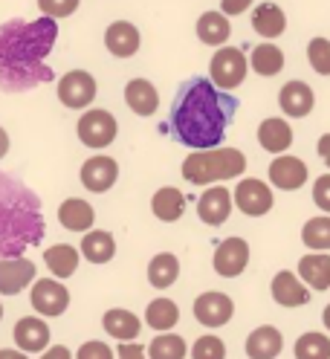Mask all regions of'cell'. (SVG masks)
Returning <instances> with one entry per match:
<instances>
[{
    "label": "cell",
    "instance_id": "25",
    "mask_svg": "<svg viewBox=\"0 0 330 359\" xmlns=\"http://www.w3.org/2000/svg\"><path fill=\"white\" fill-rule=\"evenodd\" d=\"M151 212L157 220L163 223H177L186 212V197L180 189H174V186H163L160 191H153L151 197Z\"/></svg>",
    "mask_w": 330,
    "mask_h": 359
},
{
    "label": "cell",
    "instance_id": "7",
    "mask_svg": "<svg viewBox=\"0 0 330 359\" xmlns=\"http://www.w3.org/2000/svg\"><path fill=\"white\" fill-rule=\"evenodd\" d=\"M76 133H78V140H81L87 148H107L110 142L116 140L119 122H116L114 114H107V110L90 107V110H87V114L78 119Z\"/></svg>",
    "mask_w": 330,
    "mask_h": 359
},
{
    "label": "cell",
    "instance_id": "22",
    "mask_svg": "<svg viewBox=\"0 0 330 359\" xmlns=\"http://www.w3.org/2000/svg\"><path fill=\"white\" fill-rule=\"evenodd\" d=\"M125 104L137 116H153L160 107V93L148 79H130L125 84Z\"/></svg>",
    "mask_w": 330,
    "mask_h": 359
},
{
    "label": "cell",
    "instance_id": "3",
    "mask_svg": "<svg viewBox=\"0 0 330 359\" xmlns=\"http://www.w3.org/2000/svg\"><path fill=\"white\" fill-rule=\"evenodd\" d=\"M43 235L38 200L20 183L0 174V258H20Z\"/></svg>",
    "mask_w": 330,
    "mask_h": 359
},
{
    "label": "cell",
    "instance_id": "44",
    "mask_svg": "<svg viewBox=\"0 0 330 359\" xmlns=\"http://www.w3.org/2000/svg\"><path fill=\"white\" fill-rule=\"evenodd\" d=\"M41 359H76V353H70L64 345H50L47 351L41 353Z\"/></svg>",
    "mask_w": 330,
    "mask_h": 359
},
{
    "label": "cell",
    "instance_id": "5",
    "mask_svg": "<svg viewBox=\"0 0 330 359\" xmlns=\"http://www.w3.org/2000/svg\"><path fill=\"white\" fill-rule=\"evenodd\" d=\"M247 70H249V61L244 55V50L238 47H220L214 55H212V64H209V79L217 90H235L244 84L247 79Z\"/></svg>",
    "mask_w": 330,
    "mask_h": 359
},
{
    "label": "cell",
    "instance_id": "17",
    "mask_svg": "<svg viewBox=\"0 0 330 359\" xmlns=\"http://www.w3.org/2000/svg\"><path fill=\"white\" fill-rule=\"evenodd\" d=\"M270 183L281 191H296L307 183V165L298 156L290 154H281L270 163Z\"/></svg>",
    "mask_w": 330,
    "mask_h": 359
},
{
    "label": "cell",
    "instance_id": "43",
    "mask_svg": "<svg viewBox=\"0 0 330 359\" xmlns=\"http://www.w3.org/2000/svg\"><path fill=\"white\" fill-rule=\"evenodd\" d=\"M249 6H252V0H220V12H224L226 18H232V15H244Z\"/></svg>",
    "mask_w": 330,
    "mask_h": 359
},
{
    "label": "cell",
    "instance_id": "1",
    "mask_svg": "<svg viewBox=\"0 0 330 359\" xmlns=\"http://www.w3.org/2000/svg\"><path fill=\"white\" fill-rule=\"evenodd\" d=\"M238 99L212 84V79L194 76L180 84L171 104V133L191 151L220 148L235 119Z\"/></svg>",
    "mask_w": 330,
    "mask_h": 359
},
{
    "label": "cell",
    "instance_id": "30",
    "mask_svg": "<svg viewBox=\"0 0 330 359\" xmlns=\"http://www.w3.org/2000/svg\"><path fill=\"white\" fill-rule=\"evenodd\" d=\"M232 35V24L224 12H203L197 18V38L209 47H220V43H226Z\"/></svg>",
    "mask_w": 330,
    "mask_h": 359
},
{
    "label": "cell",
    "instance_id": "18",
    "mask_svg": "<svg viewBox=\"0 0 330 359\" xmlns=\"http://www.w3.org/2000/svg\"><path fill=\"white\" fill-rule=\"evenodd\" d=\"M278 104H281V110L287 116L304 119L316 104V93H313V87L304 84V81H287L281 87V93H278Z\"/></svg>",
    "mask_w": 330,
    "mask_h": 359
},
{
    "label": "cell",
    "instance_id": "36",
    "mask_svg": "<svg viewBox=\"0 0 330 359\" xmlns=\"http://www.w3.org/2000/svg\"><path fill=\"white\" fill-rule=\"evenodd\" d=\"M301 241L307 250L313 252H327L330 250V215H319V217H310L301 226Z\"/></svg>",
    "mask_w": 330,
    "mask_h": 359
},
{
    "label": "cell",
    "instance_id": "40",
    "mask_svg": "<svg viewBox=\"0 0 330 359\" xmlns=\"http://www.w3.org/2000/svg\"><path fill=\"white\" fill-rule=\"evenodd\" d=\"M114 348H110L107 342H99V339H90L84 342L78 351H76V359H114Z\"/></svg>",
    "mask_w": 330,
    "mask_h": 359
},
{
    "label": "cell",
    "instance_id": "21",
    "mask_svg": "<svg viewBox=\"0 0 330 359\" xmlns=\"http://www.w3.org/2000/svg\"><path fill=\"white\" fill-rule=\"evenodd\" d=\"M102 327L107 336H114L119 342H137V336L142 333V319L125 307H114L102 316Z\"/></svg>",
    "mask_w": 330,
    "mask_h": 359
},
{
    "label": "cell",
    "instance_id": "11",
    "mask_svg": "<svg viewBox=\"0 0 330 359\" xmlns=\"http://www.w3.org/2000/svg\"><path fill=\"white\" fill-rule=\"evenodd\" d=\"M194 319L203 327H224L232 322L235 316V302L226 293H217V290H209V293H200L194 299Z\"/></svg>",
    "mask_w": 330,
    "mask_h": 359
},
{
    "label": "cell",
    "instance_id": "46",
    "mask_svg": "<svg viewBox=\"0 0 330 359\" xmlns=\"http://www.w3.org/2000/svg\"><path fill=\"white\" fill-rule=\"evenodd\" d=\"M0 359H29L24 351H12V348H4L0 351Z\"/></svg>",
    "mask_w": 330,
    "mask_h": 359
},
{
    "label": "cell",
    "instance_id": "31",
    "mask_svg": "<svg viewBox=\"0 0 330 359\" xmlns=\"http://www.w3.org/2000/svg\"><path fill=\"white\" fill-rule=\"evenodd\" d=\"M177 278H180V261H177V255H174V252H160V255L151 258V264H148V281H151V287L168 290Z\"/></svg>",
    "mask_w": 330,
    "mask_h": 359
},
{
    "label": "cell",
    "instance_id": "12",
    "mask_svg": "<svg viewBox=\"0 0 330 359\" xmlns=\"http://www.w3.org/2000/svg\"><path fill=\"white\" fill-rule=\"evenodd\" d=\"M78 177H81V186L87 191L104 194V191H110V189L116 186V180H119V163L114 160V156H104V154L90 156V160L81 165Z\"/></svg>",
    "mask_w": 330,
    "mask_h": 359
},
{
    "label": "cell",
    "instance_id": "45",
    "mask_svg": "<svg viewBox=\"0 0 330 359\" xmlns=\"http://www.w3.org/2000/svg\"><path fill=\"white\" fill-rule=\"evenodd\" d=\"M316 151H319V156H322V160H324V165L330 168V133H324V137L319 140Z\"/></svg>",
    "mask_w": 330,
    "mask_h": 359
},
{
    "label": "cell",
    "instance_id": "29",
    "mask_svg": "<svg viewBox=\"0 0 330 359\" xmlns=\"http://www.w3.org/2000/svg\"><path fill=\"white\" fill-rule=\"evenodd\" d=\"M78 252L90 264H107V261H114V255H116V241L104 229H90L81 238V250Z\"/></svg>",
    "mask_w": 330,
    "mask_h": 359
},
{
    "label": "cell",
    "instance_id": "33",
    "mask_svg": "<svg viewBox=\"0 0 330 359\" xmlns=\"http://www.w3.org/2000/svg\"><path fill=\"white\" fill-rule=\"evenodd\" d=\"M188 345L180 333H157L148 345V359H186Z\"/></svg>",
    "mask_w": 330,
    "mask_h": 359
},
{
    "label": "cell",
    "instance_id": "42",
    "mask_svg": "<svg viewBox=\"0 0 330 359\" xmlns=\"http://www.w3.org/2000/svg\"><path fill=\"white\" fill-rule=\"evenodd\" d=\"M116 359H148V348H142L139 342H119Z\"/></svg>",
    "mask_w": 330,
    "mask_h": 359
},
{
    "label": "cell",
    "instance_id": "14",
    "mask_svg": "<svg viewBox=\"0 0 330 359\" xmlns=\"http://www.w3.org/2000/svg\"><path fill=\"white\" fill-rule=\"evenodd\" d=\"M12 336H15V345L24 351V353H41L50 348V325L43 322L41 316H24L18 319L15 327H12Z\"/></svg>",
    "mask_w": 330,
    "mask_h": 359
},
{
    "label": "cell",
    "instance_id": "37",
    "mask_svg": "<svg viewBox=\"0 0 330 359\" xmlns=\"http://www.w3.org/2000/svg\"><path fill=\"white\" fill-rule=\"evenodd\" d=\"M188 356H191V359H226V345H224V339H220V336L206 333V336H200V339L191 345Z\"/></svg>",
    "mask_w": 330,
    "mask_h": 359
},
{
    "label": "cell",
    "instance_id": "2",
    "mask_svg": "<svg viewBox=\"0 0 330 359\" xmlns=\"http://www.w3.org/2000/svg\"><path fill=\"white\" fill-rule=\"evenodd\" d=\"M58 38L53 18L38 20H9L0 27V87L4 90H29L41 81H53L55 73L43 58L50 55Z\"/></svg>",
    "mask_w": 330,
    "mask_h": 359
},
{
    "label": "cell",
    "instance_id": "48",
    "mask_svg": "<svg viewBox=\"0 0 330 359\" xmlns=\"http://www.w3.org/2000/svg\"><path fill=\"white\" fill-rule=\"evenodd\" d=\"M322 322H324V327L330 330V304H327V307L322 310Z\"/></svg>",
    "mask_w": 330,
    "mask_h": 359
},
{
    "label": "cell",
    "instance_id": "49",
    "mask_svg": "<svg viewBox=\"0 0 330 359\" xmlns=\"http://www.w3.org/2000/svg\"><path fill=\"white\" fill-rule=\"evenodd\" d=\"M0 319H4V304H0Z\"/></svg>",
    "mask_w": 330,
    "mask_h": 359
},
{
    "label": "cell",
    "instance_id": "47",
    "mask_svg": "<svg viewBox=\"0 0 330 359\" xmlns=\"http://www.w3.org/2000/svg\"><path fill=\"white\" fill-rule=\"evenodd\" d=\"M9 154V133L0 128V160H4V156Z\"/></svg>",
    "mask_w": 330,
    "mask_h": 359
},
{
    "label": "cell",
    "instance_id": "23",
    "mask_svg": "<svg viewBox=\"0 0 330 359\" xmlns=\"http://www.w3.org/2000/svg\"><path fill=\"white\" fill-rule=\"evenodd\" d=\"M284 351V336L273 325H261L247 336V356L249 359H275Z\"/></svg>",
    "mask_w": 330,
    "mask_h": 359
},
{
    "label": "cell",
    "instance_id": "8",
    "mask_svg": "<svg viewBox=\"0 0 330 359\" xmlns=\"http://www.w3.org/2000/svg\"><path fill=\"white\" fill-rule=\"evenodd\" d=\"M96 79L87 70H70L58 79V102L70 110H84L96 99Z\"/></svg>",
    "mask_w": 330,
    "mask_h": 359
},
{
    "label": "cell",
    "instance_id": "13",
    "mask_svg": "<svg viewBox=\"0 0 330 359\" xmlns=\"http://www.w3.org/2000/svg\"><path fill=\"white\" fill-rule=\"evenodd\" d=\"M35 261L29 258H0V296H18L35 284Z\"/></svg>",
    "mask_w": 330,
    "mask_h": 359
},
{
    "label": "cell",
    "instance_id": "28",
    "mask_svg": "<svg viewBox=\"0 0 330 359\" xmlns=\"http://www.w3.org/2000/svg\"><path fill=\"white\" fill-rule=\"evenodd\" d=\"M252 29L261 38H270L273 41V38L284 35V29H287V15H284V9L275 6V4H261L252 12Z\"/></svg>",
    "mask_w": 330,
    "mask_h": 359
},
{
    "label": "cell",
    "instance_id": "19",
    "mask_svg": "<svg viewBox=\"0 0 330 359\" xmlns=\"http://www.w3.org/2000/svg\"><path fill=\"white\" fill-rule=\"evenodd\" d=\"M58 223L67 232H84L87 235L96 223V209L81 197H67L58 206Z\"/></svg>",
    "mask_w": 330,
    "mask_h": 359
},
{
    "label": "cell",
    "instance_id": "24",
    "mask_svg": "<svg viewBox=\"0 0 330 359\" xmlns=\"http://www.w3.org/2000/svg\"><path fill=\"white\" fill-rule=\"evenodd\" d=\"M258 142L263 151L270 154H284L290 145H293V128L287 119H278V116H270L258 125Z\"/></svg>",
    "mask_w": 330,
    "mask_h": 359
},
{
    "label": "cell",
    "instance_id": "32",
    "mask_svg": "<svg viewBox=\"0 0 330 359\" xmlns=\"http://www.w3.org/2000/svg\"><path fill=\"white\" fill-rule=\"evenodd\" d=\"M180 322V307L174 304L171 299H153L148 307H145V325L151 330H160V333H168L174 330Z\"/></svg>",
    "mask_w": 330,
    "mask_h": 359
},
{
    "label": "cell",
    "instance_id": "10",
    "mask_svg": "<svg viewBox=\"0 0 330 359\" xmlns=\"http://www.w3.org/2000/svg\"><path fill=\"white\" fill-rule=\"evenodd\" d=\"M212 266L220 278H238L249 266V243L244 238H226L217 243Z\"/></svg>",
    "mask_w": 330,
    "mask_h": 359
},
{
    "label": "cell",
    "instance_id": "26",
    "mask_svg": "<svg viewBox=\"0 0 330 359\" xmlns=\"http://www.w3.org/2000/svg\"><path fill=\"white\" fill-rule=\"evenodd\" d=\"M81 261V252L70 243H53L50 250H43V264L53 273V278H70L76 276Z\"/></svg>",
    "mask_w": 330,
    "mask_h": 359
},
{
    "label": "cell",
    "instance_id": "9",
    "mask_svg": "<svg viewBox=\"0 0 330 359\" xmlns=\"http://www.w3.org/2000/svg\"><path fill=\"white\" fill-rule=\"evenodd\" d=\"M232 200H235V206L244 215H249V217H263L273 209V203H275L273 189L263 183V180H255V177L240 180L235 194H232Z\"/></svg>",
    "mask_w": 330,
    "mask_h": 359
},
{
    "label": "cell",
    "instance_id": "39",
    "mask_svg": "<svg viewBox=\"0 0 330 359\" xmlns=\"http://www.w3.org/2000/svg\"><path fill=\"white\" fill-rule=\"evenodd\" d=\"M78 4H81V0H38L43 18H53V20L70 18V15L78 9Z\"/></svg>",
    "mask_w": 330,
    "mask_h": 359
},
{
    "label": "cell",
    "instance_id": "20",
    "mask_svg": "<svg viewBox=\"0 0 330 359\" xmlns=\"http://www.w3.org/2000/svg\"><path fill=\"white\" fill-rule=\"evenodd\" d=\"M139 29L130 24V20H116L104 29V47L110 50V55L116 58H130L139 50Z\"/></svg>",
    "mask_w": 330,
    "mask_h": 359
},
{
    "label": "cell",
    "instance_id": "15",
    "mask_svg": "<svg viewBox=\"0 0 330 359\" xmlns=\"http://www.w3.org/2000/svg\"><path fill=\"white\" fill-rule=\"evenodd\" d=\"M232 194L229 189L224 186H212L200 194V200H197V215H200V220L206 223V226H224V223L229 220L232 215Z\"/></svg>",
    "mask_w": 330,
    "mask_h": 359
},
{
    "label": "cell",
    "instance_id": "4",
    "mask_svg": "<svg viewBox=\"0 0 330 359\" xmlns=\"http://www.w3.org/2000/svg\"><path fill=\"white\" fill-rule=\"evenodd\" d=\"M247 171V156L238 148H212L191 151L183 160V177L191 186H209L220 180H232Z\"/></svg>",
    "mask_w": 330,
    "mask_h": 359
},
{
    "label": "cell",
    "instance_id": "16",
    "mask_svg": "<svg viewBox=\"0 0 330 359\" xmlns=\"http://www.w3.org/2000/svg\"><path fill=\"white\" fill-rule=\"evenodd\" d=\"M270 293H273L275 304H281V307H304L310 302V287H307L296 273H290V269L275 273V278L270 284Z\"/></svg>",
    "mask_w": 330,
    "mask_h": 359
},
{
    "label": "cell",
    "instance_id": "41",
    "mask_svg": "<svg viewBox=\"0 0 330 359\" xmlns=\"http://www.w3.org/2000/svg\"><path fill=\"white\" fill-rule=\"evenodd\" d=\"M313 203H316L324 215H330V174L316 177V183H313Z\"/></svg>",
    "mask_w": 330,
    "mask_h": 359
},
{
    "label": "cell",
    "instance_id": "38",
    "mask_svg": "<svg viewBox=\"0 0 330 359\" xmlns=\"http://www.w3.org/2000/svg\"><path fill=\"white\" fill-rule=\"evenodd\" d=\"M307 58L319 76H330V41L327 38H313L307 43Z\"/></svg>",
    "mask_w": 330,
    "mask_h": 359
},
{
    "label": "cell",
    "instance_id": "27",
    "mask_svg": "<svg viewBox=\"0 0 330 359\" xmlns=\"http://www.w3.org/2000/svg\"><path fill=\"white\" fill-rule=\"evenodd\" d=\"M298 278H301L307 287H313L316 293L327 290V287H330V255H324V252L304 255V258L298 261Z\"/></svg>",
    "mask_w": 330,
    "mask_h": 359
},
{
    "label": "cell",
    "instance_id": "6",
    "mask_svg": "<svg viewBox=\"0 0 330 359\" xmlns=\"http://www.w3.org/2000/svg\"><path fill=\"white\" fill-rule=\"evenodd\" d=\"M29 304L43 319L64 316L67 307H70V290L64 287L58 278H38L29 290Z\"/></svg>",
    "mask_w": 330,
    "mask_h": 359
},
{
    "label": "cell",
    "instance_id": "34",
    "mask_svg": "<svg viewBox=\"0 0 330 359\" xmlns=\"http://www.w3.org/2000/svg\"><path fill=\"white\" fill-rule=\"evenodd\" d=\"M293 353L296 359H330V336L319 330H307L296 339Z\"/></svg>",
    "mask_w": 330,
    "mask_h": 359
},
{
    "label": "cell",
    "instance_id": "35",
    "mask_svg": "<svg viewBox=\"0 0 330 359\" xmlns=\"http://www.w3.org/2000/svg\"><path fill=\"white\" fill-rule=\"evenodd\" d=\"M249 64L258 76H278L284 70V53L275 43H261V47L252 50Z\"/></svg>",
    "mask_w": 330,
    "mask_h": 359
}]
</instances>
